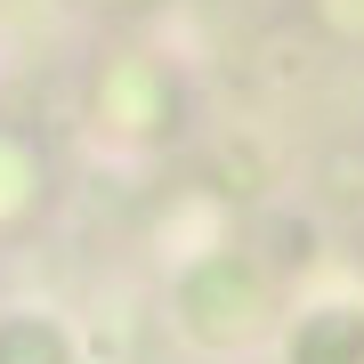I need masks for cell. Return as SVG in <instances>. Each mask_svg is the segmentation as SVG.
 Instances as JSON below:
<instances>
[{
    "label": "cell",
    "mask_w": 364,
    "mask_h": 364,
    "mask_svg": "<svg viewBox=\"0 0 364 364\" xmlns=\"http://www.w3.org/2000/svg\"><path fill=\"white\" fill-rule=\"evenodd\" d=\"M299 364H364V324H348V316H332V324H308V340H299Z\"/></svg>",
    "instance_id": "6da1fadb"
},
{
    "label": "cell",
    "mask_w": 364,
    "mask_h": 364,
    "mask_svg": "<svg viewBox=\"0 0 364 364\" xmlns=\"http://www.w3.org/2000/svg\"><path fill=\"white\" fill-rule=\"evenodd\" d=\"M0 364H57V348L41 332H9V340H0Z\"/></svg>",
    "instance_id": "7a4b0ae2"
}]
</instances>
